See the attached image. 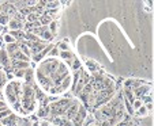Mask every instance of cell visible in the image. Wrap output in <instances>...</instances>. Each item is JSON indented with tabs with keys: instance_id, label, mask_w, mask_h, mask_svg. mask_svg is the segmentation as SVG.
<instances>
[{
	"instance_id": "obj_17",
	"label": "cell",
	"mask_w": 154,
	"mask_h": 126,
	"mask_svg": "<svg viewBox=\"0 0 154 126\" xmlns=\"http://www.w3.org/2000/svg\"><path fill=\"white\" fill-rule=\"evenodd\" d=\"M17 50H19V43L15 42V43H10V45L6 46V52L8 56H11L12 53H15Z\"/></svg>"
},
{
	"instance_id": "obj_14",
	"label": "cell",
	"mask_w": 154,
	"mask_h": 126,
	"mask_svg": "<svg viewBox=\"0 0 154 126\" xmlns=\"http://www.w3.org/2000/svg\"><path fill=\"white\" fill-rule=\"evenodd\" d=\"M0 123L3 126H15V123H17V118L14 117V115H8V117L3 118V119L0 121Z\"/></svg>"
},
{
	"instance_id": "obj_5",
	"label": "cell",
	"mask_w": 154,
	"mask_h": 126,
	"mask_svg": "<svg viewBox=\"0 0 154 126\" xmlns=\"http://www.w3.org/2000/svg\"><path fill=\"white\" fill-rule=\"evenodd\" d=\"M26 45L29 46L30 54H33V56L38 54V53H40L41 50L47 46V45H45V42H26Z\"/></svg>"
},
{
	"instance_id": "obj_2",
	"label": "cell",
	"mask_w": 154,
	"mask_h": 126,
	"mask_svg": "<svg viewBox=\"0 0 154 126\" xmlns=\"http://www.w3.org/2000/svg\"><path fill=\"white\" fill-rule=\"evenodd\" d=\"M4 96H6L8 104H11V106H14L15 103H18V102H19V99H18V96L15 95L14 89H12V87L10 86V83L4 84Z\"/></svg>"
},
{
	"instance_id": "obj_32",
	"label": "cell",
	"mask_w": 154,
	"mask_h": 126,
	"mask_svg": "<svg viewBox=\"0 0 154 126\" xmlns=\"http://www.w3.org/2000/svg\"><path fill=\"white\" fill-rule=\"evenodd\" d=\"M0 107H7V106H6V103H4L3 100H0Z\"/></svg>"
},
{
	"instance_id": "obj_21",
	"label": "cell",
	"mask_w": 154,
	"mask_h": 126,
	"mask_svg": "<svg viewBox=\"0 0 154 126\" xmlns=\"http://www.w3.org/2000/svg\"><path fill=\"white\" fill-rule=\"evenodd\" d=\"M10 19H11V18H10L8 15L4 14V12H2V14H0V26H6V25H8Z\"/></svg>"
},
{
	"instance_id": "obj_34",
	"label": "cell",
	"mask_w": 154,
	"mask_h": 126,
	"mask_svg": "<svg viewBox=\"0 0 154 126\" xmlns=\"http://www.w3.org/2000/svg\"><path fill=\"white\" fill-rule=\"evenodd\" d=\"M2 42H3V37L0 38V45H2Z\"/></svg>"
},
{
	"instance_id": "obj_13",
	"label": "cell",
	"mask_w": 154,
	"mask_h": 126,
	"mask_svg": "<svg viewBox=\"0 0 154 126\" xmlns=\"http://www.w3.org/2000/svg\"><path fill=\"white\" fill-rule=\"evenodd\" d=\"M30 64L32 63H25V61H11V66L12 68H15L18 71V69H29L30 68Z\"/></svg>"
},
{
	"instance_id": "obj_3",
	"label": "cell",
	"mask_w": 154,
	"mask_h": 126,
	"mask_svg": "<svg viewBox=\"0 0 154 126\" xmlns=\"http://www.w3.org/2000/svg\"><path fill=\"white\" fill-rule=\"evenodd\" d=\"M87 117V111H86V107L85 106H79V110L78 113H76V115L71 119V123H72V126H82V123H83L85 118Z\"/></svg>"
},
{
	"instance_id": "obj_9",
	"label": "cell",
	"mask_w": 154,
	"mask_h": 126,
	"mask_svg": "<svg viewBox=\"0 0 154 126\" xmlns=\"http://www.w3.org/2000/svg\"><path fill=\"white\" fill-rule=\"evenodd\" d=\"M0 65H3L4 68H11V61H10V56L7 54L6 49L0 50Z\"/></svg>"
},
{
	"instance_id": "obj_12",
	"label": "cell",
	"mask_w": 154,
	"mask_h": 126,
	"mask_svg": "<svg viewBox=\"0 0 154 126\" xmlns=\"http://www.w3.org/2000/svg\"><path fill=\"white\" fill-rule=\"evenodd\" d=\"M124 100L127 102V103L132 104V102L135 100V96H134V92H132V88H127V87H124Z\"/></svg>"
},
{
	"instance_id": "obj_30",
	"label": "cell",
	"mask_w": 154,
	"mask_h": 126,
	"mask_svg": "<svg viewBox=\"0 0 154 126\" xmlns=\"http://www.w3.org/2000/svg\"><path fill=\"white\" fill-rule=\"evenodd\" d=\"M38 126H51V123L48 122L47 119H44V121H41V122H38Z\"/></svg>"
},
{
	"instance_id": "obj_28",
	"label": "cell",
	"mask_w": 154,
	"mask_h": 126,
	"mask_svg": "<svg viewBox=\"0 0 154 126\" xmlns=\"http://www.w3.org/2000/svg\"><path fill=\"white\" fill-rule=\"evenodd\" d=\"M48 57L53 58V57H59V49L56 48V46H53L52 49H51V52H49V56Z\"/></svg>"
},
{
	"instance_id": "obj_8",
	"label": "cell",
	"mask_w": 154,
	"mask_h": 126,
	"mask_svg": "<svg viewBox=\"0 0 154 126\" xmlns=\"http://www.w3.org/2000/svg\"><path fill=\"white\" fill-rule=\"evenodd\" d=\"M25 61V63H32V60H30V57H27L26 54H23V53L20 52V50H17L15 53H12L11 56H10V61Z\"/></svg>"
},
{
	"instance_id": "obj_26",
	"label": "cell",
	"mask_w": 154,
	"mask_h": 126,
	"mask_svg": "<svg viewBox=\"0 0 154 126\" xmlns=\"http://www.w3.org/2000/svg\"><path fill=\"white\" fill-rule=\"evenodd\" d=\"M59 4H60V1H47V3H45V8H48V10L57 8Z\"/></svg>"
},
{
	"instance_id": "obj_31",
	"label": "cell",
	"mask_w": 154,
	"mask_h": 126,
	"mask_svg": "<svg viewBox=\"0 0 154 126\" xmlns=\"http://www.w3.org/2000/svg\"><path fill=\"white\" fill-rule=\"evenodd\" d=\"M145 107H146V110H147L149 113L153 111V103H146V104H145Z\"/></svg>"
},
{
	"instance_id": "obj_10",
	"label": "cell",
	"mask_w": 154,
	"mask_h": 126,
	"mask_svg": "<svg viewBox=\"0 0 154 126\" xmlns=\"http://www.w3.org/2000/svg\"><path fill=\"white\" fill-rule=\"evenodd\" d=\"M8 29H10V31H17V30H22L23 29V25L19 22L18 19H15V18H11L10 19V22H8Z\"/></svg>"
},
{
	"instance_id": "obj_27",
	"label": "cell",
	"mask_w": 154,
	"mask_h": 126,
	"mask_svg": "<svg viewBox=\"0 0 154 126\" xmlns=\"http://www.w3.org/2000/svg\"><path fill=\"white\" fill-rule=\"evenodd\" d=\"M140 106H143V103H142V100H140V99H135L134 102H132V104H131V107H132L135 111H137Z\"/></svg>"
},
{
	"instance_id": "obj_7",
	"label": "cell",
	"mask_w": 154,
	"mask_h": 126,
	"mask_svg": "<svg viewBox=\"0 0 154 126\" xmlns=\"http://www.w3.org/2000/svg\"><path fill=\"white\" fill-rule=\"evenodd\" d=\"M52 48H53V45H51V43H49V45H47L40 53H38V54L33 56V61H35V63H41L44 58L47 57V54L51 52V49H52Z\"/></svg>"
},
{
	"instance_id": "obj_4",
	"label": "cell",
	"mask_w": 154,
	"mask_h": 126,
	"mask_svg": "<svg viewBox=\"0 0 154 126\" xmlns=\"http://www.w3.org/2000/svg\"><path fill=\"white\" fill-rule=\"evenodd\" d=\"M132 92H134L135 99H142V98L146 96V95H150L151 88H150V86H147V84H145V86L142 84V86H139V87L132 89Z\"/></svg>"
},
{
	"instance_id": "obj_20",
	"label": "cell",
	"mask_w": 154,
	"mask_h": 126,
	"mask_svg": "<svg viewBox=\"0 0 154 126\" xmlns=\"http://www.w3.org/2000/svg\"><path fill=\"white\" fill-rule=\"evenodd\" d=\"M3 41L6 42V45H10V43H15V42H17V40H15V38L12 37L10 33H6V34L3 35Z\"/></svg>"
},
{
	"instance_id": "obj_24",
	"label": "cell",
	"mask_w": 154,
	"mask_h": 126,
	"mask_svg": "<svg viewBox=\"0 0 154 126\" xmlns=\"http://www.w3.org/2000/svg\"><path fill=\"white\" fill-rule=\"evenodd\" d=\"M135 114H137L138 117H145V115H147V114H149V111H147V110H146L145 104H143V106H140L139 109H138L137 111H135Z\"/></svg>"
},
{
	"instance_id": "obj_22",
	"label": "cell",
	"mask_w": 154,
	"mask_h": 126,
	"mask_svg": "<svg viewBox=\"0 0 154 126\" xmlns=\"http://www.w3.org/2000/svg\"><path fill=\"white\" fill-rule=\"evenodd\" d=\"M40 16H41V15L38 14V12H32L30 15H27V20H29L27 23H34V22H37V20L40 19Z\"/></svg>"
},
{
	"instance_id": "obj_6",
	"label": "cell",
	"mask_w": 154,
	"mask_h": 126,
	"mask_svg": "<svg viewBox=\"0 0 154 126\" xmlns=\"http://www.w3.org/2000/svg\"><path fill=\"white\" fill-rule=\"evenodd\" d=\"M79 106H81V104H79L78 102H74V100H72V103H71V106L68 107L67 111H66V118H67V119H70V121L72 119V118L76 115V113H78Z\"/></svg>"
},
{
	"instance_id": "obj_25",
	"label": "cell",
	"mask_w": 154,
	"mask_h": 126,
	"mask_svg": "<svg viewBox=\"0 0 154 126\" xmlns=\"http://www.w3.org/2000/svg\"><path fill=\"white\" fill-rule=\"evenodd\" d=\"M11 111H12V110H10L8 107H6V109L2 110V111H0V121L3 119V118L8 117V115H11Z\"/></svg>"
},
{
	"instance_id": "obj_23",
	"label": "cell",
	"mask_w": 154,
	"mask_h": 126,
	"mask_svg": "<svg viewBox=\"0 0 154 126\" xmlns=\"http://www.w3.org/2000/svg\"><path fill=\"white\" fill-rule=\"evenodd\" d=\"M37 115H38V117H41V118L48 117V115H49V109H45V107H40V109H38Z\"/></svg>"
},
{
	"instance_id": "obj_11",
	"label": "cell",
	"mask_w": 154,
	"mask_h": 126,
	"mask_svg": "<svg viewBox=\"0 0 154 126\" xmlns=\"http://www.w3.org/2000/svg\"><path fill=\"white\" fill-rule=\"evenodd\" d=\"M53 125L55 126H72V123L66 117H55L53 118Z\"/></svg>"
},
{
	"instance_id": "obj_19",
	"label": "cell",
	"mask_w": 154,
	"mask_h": 126,
	"mask_svg": "<svg viewBox=\"0 0 154 126\" xmlns=\"http://www.w3.org/2000/svg\"><path fill=\"white\" fill-rule=\"evenodd\" d=\"M57 29H59V22H56V20H52V22L49 23V26H48V30H49L51 33H52L53 35L57 33Z\"/></svg>"
},
{
	"instance_id": "obj_36",
	"label": "cell",
	"mask_w": 154,
	"mask_h": 126,
	"mask_svg": "<svg viewBox=\"0 0 154 126\" xmlns=\"http://www.w3.org/2000/svg\"><path fill=\"white\" fill-rule=\"evenodd\" d=\"M0 126H3V125H2V123H0Z\"/></svg>"
},
{
	"instance_id": "obj_15",
	"label": "cell",
	"mask_w": 154,
	"mask_h": 126,
	"mask_svg": "<svg viewBox=\"0 0 154 126\" xmlns=\"http://www.w3.org/2000/svg\"><path fill=\"white\" fill-rule=\"evenodd\" d=\"M53 37H55V35H53L52 33H51L49 30H48V27H47V29H45V30H44V31L40 34L41 41H44V42H48V41H52V40H53Z\"/></svg>"
},
{
	"instance_id": "obj_29",
	"label": "cell",
	"mask_w": 154,
	"mask_h": 126,
	"mask_svg": "<svg viewBox=\"0 0 154 126\" xmlns=\"http://www.w3.org/2000/svg\"><path fill=\"white\" fill-rule=\"evenodd\" d=\"M25 73H26V69H18L15 72V76H17V79H23Z\"/></svg>"
},
{
	"instance_id": "obj_35",
	"label": "cell",
	"mask_w": 154,
	"mask_h": 126,
	"mask_svg": "<svg viewBox=\"0 0 154 126\" xmlns=\"http://www.w3.org/2000/svg\"><path fill=\"white\" fill-rule=\"evenodd\" d=\"M34 126H38V122H35V123H34Z\"/></svg>"
},
{
	"instance_id": "obj_33",
	"label": "cell",
	"mask_w": 154,
	"mask_h": 126,
	"mask_svg": "<svg viewBox=\"0 0 154 126\" xmlns=\"http://www.w3.org/2000/svg\"><path fill=\"white\" fill-rule=\"evenodd\" d=\"M4 31V26H0V33H3Z\"/></svg>"
},
{
	"instance_id": "obj_18",
	"label": "cell",
	"mask_w": 154,
	"mask_h": 126,
	"mask_svg": "<svg viewBox=\"0 0 154 126\" xmlns=\"http://www.w3.org/2000/svg\"><path fill=\"white\" fill-rule=\"evenodd\" d=\"M18 43H19V50L20 52L29 57L30 56V49H29V46L26 45V42H18Z\"/></svg>"
},
{
	"instance_id": "obj_16",
	"label": "cell",
	"mask_w": 154,
	"mask_h": 126,
	"mask_svg": "<svg viewBox=\"0 0 154 126\" xmlns=\"http://www.w3.org/2000/svg\"><path fill=\"white\" fill-rule=\"evenodd\" d=\"M56 48L59 49V52H70V50H71V48L68 46L67 40H66V41H60V42L56 45Z\"/></svg>"
},
{
	"instance_id": "obj_1",
	"label": "cell",
	"mask_w": 154,
	"mask_h": 126,
	"mask_svg": "<svg viewBox=\"0 0 154 126\" xmlns=\"http://www.w3.org/2000/svg\"><path fill=\"white\" fill-rule=\"evenodd\" d=\"M72 103V100L71 99H60L55 103H52L49 106V115H53L55 117H64L67 109L71 106Z\"/></svg>"
}]
</instances>
